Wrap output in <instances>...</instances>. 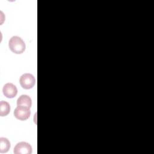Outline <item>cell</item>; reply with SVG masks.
<instances>
[{"label": "cell", "mask_w": 154, "mask_h": 154, "mask_svg": "<svg viewBox=\"0 0 154 154\" xmlns=\"http://www.w3.org/2000/svg\"><path fill=\"white\" fill-rule=\"evenodd\" d=\"M8 46L10 49L16 54H22L26 48L24 41L18 36H13L10 39Z\"/></svg>", "instance_id": "6da1fadb"}, {"label": "cell", "mask_w": 154, "mask_h": 154, "mask_svg": "<svg viewBox=\"0 0 154 154\" xmlns=\"http://www.w3.org/2000/svg\"><path fill=\"white\" fill-rule=\"evenodd\" d=\"M20 84L21 87L24 89H30L32 88L35 83V80L34 76L28 73L23 74L20 78Z\"/></svg>", "instance_id": "7a4b0ae2"}, {"label": "cell", "mask_w": 154, "mask_h": 154, "mask_svg": "<svg viewBox=\"0 0 154 154\" xmlns=\"http://www.w3.org/2000/svg\"><path fill=\"white\" fill-rule=\"evenodd\" d=\"M31 114L30 108L23 106H17L14 111V116L20 120H27Z\"/></svg>", "instance_id": "3957f363"}, {"label": "cell", "mask_w": 154, "mask_h": 154, "mask_svg": "<svg viewBox=\"0 0 154 154\" xmlns=\"http://www.w3.org/2000/svg\"><path fill=\"white\" fill-rule=\"evenodd\" d=\"M14 154H31L32 153L31 146L24 141L18 143L14 148Z\"/></svg>", "instance_id": "277c9868"}, {"label": "cell", "mask_w": 154, "mask_h": 154, "mask_svg": "<svg viewBox=\"0 0 154 154\" xmlns=\"http://www.w3.org/2000/svg\"><path fill=\"white\" fill-rule=\"evenodd\" d=\"M3 94L8 98L14 97L17 93V89L13 84L7 83L5 84L2 88Z\"/></svg>", "instance_id": "5b68a950"}, {"label": "cell", "mask_w": 154, "mask_h": 154, "mask_svg": "<svg viewBox=\"0 0 154 154\" xmlns=\"http://www.w3.org/2000/svg\"><path fill=\"white\" fill-rule=\"evenodd\" d=\"M32 105V100L29 96L26 94L21 95L17 100V106H23L28 108H31Z\"/></svg>", "instance_id": "8992f818"}, {"label": "cell", "mask_w": 154, "mask_h": 154, "mask_svg": "<svg viewBox=\"0 0 154 154\" xmlns=\"http://www.w3.org/2000/svg\"><path fill=\"white\" fill-rule=\"evenodd\" d=\"M10 111V104L2 100L0 102V116L2 117L6 116Z\"/></svg>", "instance_id": "52a82bcc"}, {"label": "cell", "mask_w": 154, "mask_h": 154, "mask_svg": "<svg viewBox=\"0 0 154 154\" xmlns=\"http://www.w3.org/2000/svg\"><path fill=\"white\" fill-rule=\"evenodd\" d=\"M10 147V143L6 138H0V152L1 153H6Z\"/></svg>", "instance_id": "ba28073f"}]
</instances>
